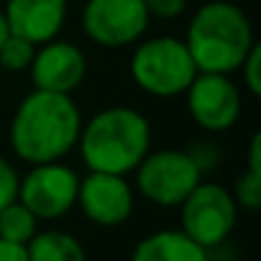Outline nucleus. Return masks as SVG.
<instances>
[{
    "instance_id": "1",
    "label": "nucleus",
    "mask_w": 261,
    "mask_h": 261,
    "mask_svg": "<svg viewBox=\"0 0 261 261\" xmlns=\"http://www.w3.org/2000/svg\"><path fill=\"white\" fill-rule=\"evenodd\" d=\"M82 113L72 95L34 90L29 92L11 120V149L26 164L62 162L77 149Z\"/></svg>"
},
{
    "instance_id": "2",
    "label": "nucleus",
    "mask_w": 261,
    "mask_h": 261,
    "mask_svg": "<svg viewBox=\"0 0 261 261\" xmlns=\"http://www.w3.org/2000/svg\"><path fill=\"white\" fill-rule=\"evenodd\" d=\"M77 149L90 172L128 177L151 151V123L136 108H102L82 120Z\"/></svg>"
},
{
    "instance_id": "3",
    "label": "nucleus",
    "mask_w": 261,
    "mask_h": 261,
    "mask_svg": "<svg viewBox=\"0 0 261 261\" xmlns=\"http://www.w3.org/2000/svg\"><path fill=\"white\" fill-rule=\"evenodd\" d=\"M182 41L197 72L233 74L256 44V36L248 16L236 3L210 0L195 11Z\"/></svg>"
},
{
    "instance_id": "4",
    "label": "nucleus",
    "mask_w": 261,
    "mask_h": 261,
    "mask_svg": "<svg viewBox=\"0 0 261 261\" xmlns=\"http://www.w3.org/2000/svg\"><path fill=\"white\" fill-rule=\"evenodd\" d=\"M128 72L134 85L151 97H177L185 95L197 74V67L177 36H151L134 44Z\"/></svg>"
},
{
    "instance_id": "5",
    "label": "nucleus",
    "mask_w": 261,
    "mask_h": 261,
    "mask_svg": "<svg viewBox=\"0 0 261 261\" xmlns=\"http://www.w3.org/2000/svg\"><path fill=\"white\" fill-rule=\"evenodd\" d=\"M139 195L159 207H179L202 182V172L187 149L149 151L134 169Z\"/></svg>"
},
{
    "instance_id": "6",
    "label": "nucleus",
    "mask_w": 261,
    "mask_h": 261,
    "mask_svg": "<svg viewBox=\"0 0 261 261\" xmlns=\"http://www.w3.org/2000/svg\"><path fill=\"white\" fill-rule=\"evenodd\" d=\"M182 207V233H187L202 248L220 246L236 228L238 205L218 182H200L179 205Z\"/></svg>"
},
{
    "instance_id": "7",
    "label": "nucleus",
    "mask_w": 261,
    "mask_h": 261,
    "mask_svg": "<svg viewBox=\"0 0 261 261\" xmlns=\"http://www.w3.org/2000/svg\"><path fill=\"white\" fill-rule=\"evenodd\" d=\"M151 18L144 0H85L82 31L102 49L134 46L144 39Z\"/></svg>"
},
{
    "instance_id": "8",
    "label": "nucleus",
    "mask_w": 261,
    "mask_h": 261,
    "mask_svg": "<svg viewBox=\"0 0 261 261\" xmlns=\"http://www.w3.org/2000/svg\"><path fill=\"white\" fill-rule=\"evenodd\" d=\"M77 187L80 174L72 167L62 162L34 164L18 182V200L39 220H57L77 205Z\"/></svg>"
},
{
    "instance_id": "9",
    "label": "nucleus",
    "mask_w": 261,
    "mask_h": 261,
    "mask_svg": "<svg viewBox=\"0 0 261 261\" xmlns=\"http://www.w3.org/2000/svg\"><path fill=\"white\" fill-rule=\"evenodd\" d=\"M187 113L192 123L207 134H225L230 130L243 110L241 90L230 80V74L197 72L190 87L185 90Z\"/></svg>"
},
{
    "instance_id": "10",
    "label": "nucleus",
    "mask_w": 261,
    "mask_h": 261,
    "mask_svg": "<svg viewBox=\"0 0 261 261\" xmlns=\"http://www.w3.org/2000/svg\"><path fill=\"white\" fill-rule=\"evenodd\" d=\"M134 187L123 174L87 172V177H80L77 207L90 223L100 228H118L134 215Z\"/></svg>"
},
{
    "instance_id": "11",
    "label": "nucleus",
    "mask_w": 261,
    "mask_h": 261,
    "mask_svg": "<svg viewBox=\"0 0 261 261\" xmlns=\"http://www.w3.org/2000/svg\"><path fill=\"white\" fill-rule=\"evenodd\" d=\"M29 72H31L34 90L72 95L85 82L87 59L77 44L57 36V39L36 46V54L31 59Z\"/></svg>"
},
{
    "instance_id": "12",
    "label": "nucleus",
    "mask_w": 261,
    "mask_h": 261,
    "mask_svg": "<svg viewBox=\"0 0 261 261\" xmlns=\"http://www.w3.org/2000/svg\"><path fill=\"white\" fill-rule=\"evenodd\" d=\"M3 13L11 34L23 36L39 46L62 34L69 13V0H6Z\"/></svg>"
},
{
    "instance_id": "13",
    "label": "nucleus",
    "mask_w": 261,
    "mask_h": 261,
    "mask_svg": "<svg viewBox=\"0 0 261 261\" xmlns=\"http://www.w3.org/2000/svg\"><path fill=\"white\" fill-rule=\"evenodd\" d=\"M128 261H210V253L182 230H156L136 243Z\"/></svg>"
},
{
    "instance_id": "14",
    "label": "nucleus",
    "mask_w": 261,
    "mask_h": 261,
    "mask_svg": "<svg viewBox=\"0 0 261 261\" xmlns=\"http://www.w3.org/2000/svg\"><path fill=\"white\" fill-rule=\"evenodd\" d=\"M29 261H87L82 243L67 230H36L26 243Z\"/></svg>"
},
{
    "instance_id": "15",
    "label": "nucleus",
    "mask_w": 261,
    "mask_h": 261,
    "mask_svg": "<svg viewBox=\"0 0 261 261\" xmlns=\"http://www.w3.org/2000/svg\"><path fill=\"white\" fill-rule=\"evenodd\" d=\"M236 205L241 210H258L261 207V134L251 136V146H248V169L243 174H238L233 190H230Z\"/></svg>"
},
{
    "instance_id": "16",
    "label": "nucleus",
    "mask_w": 261,
    "mask_h": 261,
    "mask_svg": "<svg viewBox=\"0 0 261 261\" xmlns=\"http://www.w3.org/2000/svg\"><path fill=\"white\" fill-rule=\"evenodd\" d=\"M39 230V218L21 202L13 200L11 205H6L0 210V238L26 246Z\"/></svg>"
},
{
    "instance_id": "17",
    "label": "nucleus",
    "mask_w": 261,
    "mask_h": 261,
    "mask_svg": "<svg viewBox=\"0 0 261 261\" xmlns=\"http://www.w3.org/2000/svg\"><path fill=\"white\" fill-rule=\"evenodd\" d=\"M34 54H36V44H31L23 36L8 34V39L0 44V67L8 72H29Z\"/></svg>"
},
{
    "instance_id": "18",
    "label": "nucleus",
    "mask_w": 261,
    "mask_h": 261,
    "mask_svg": "<svg viewBox=\"0 0 261 261\" xmlns=\"http://www.w3.org/2000/svg\"><path fill=\"white\" fill-rule=\"evenodd\" d=\"M238 72H241V82H243L246 92L251 97H258L261 95V46H258V41L251 46V51L241 62Z\"/></svg>"
},
{
    "instance_id": "19",
    "label": "nucleus",
    "mask_w": 261,
    "mask_h": 261,
    "mask_svg": "<svg viewBox=\"0 0 261 261\" xmlns=\"http://www.w3.org/2000/svg\"><path fill=\"white\" fill-rule=\"evenodd\" d=\"M18 182H21L18 169L6 156H0V210L18 200Z\"/></svg>"
},
{
    "instance_id": "20",
    "label": "nucleus",
    "mask_w": 261,
    "mask_h": 261,
    "mask_svg": "<svg viewBox=\"0 0 261 261\" xmlns=\"http://www.w3.org/2000/svg\"><path fill=\"white\" fill-rule=\"evenodd\" d=\"M149 18H159V21H174L185 13L187 0H144Z\"/></svg>"
},
{
    "instance_id": "21",
    "label": "nucleus",
    "mask_w": 261,
    "mask_h": 261,
    "mask_svg": "<svg viewBox=\"0 0 261 261\" xmlns=\"http://www.w3.org/2000/svg\"><path fill=\"white\" fill-rule=\"evenodd\" d=\"M0 261H29L26 246H18V243L0 238Z\"/></svg>"
},
{
    "instance_id": "22",
    "label": "nucleus",
    "mask_w": 261,
    "mask_h": 261,
    "mask_svg": "<svg viewBox=\"0 0 261 261\" xmlns=\"http://www.w3.org/2000/svg\"><path fill=\"white\" fill-rule=\"evenodd\" d=\"M8 34H11V29H8V21H6L3 8H0V44H3V41L8 39Z\"/></svg>"
}]
</instances>
